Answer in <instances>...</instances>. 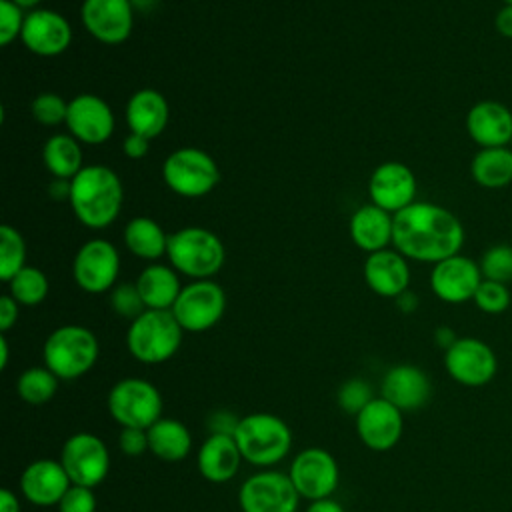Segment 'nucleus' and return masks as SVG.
I'll return each mask as SVG.
<instances>
[{
    "label": "nucleus",
    "instance_id": "nucleus-9",
    "mask_svg": "<svg viewBox=\"0 0 512 512\" xmlns=\"http://www.w3.org/2000/svg\"><path fill=\"white\" fill-rule=\"evenodd\" d=\"M226 310L224 288L206 278L182 286L172 314L186 332H204L220 322Z\"/></svg>",
    "mask_w": 512,
    "mask_h": 512
},
{
    "label": "nucleus",
    "instance_id": "nucleus-35",
    "mask_svg": "<svg viewBox=\"0 0 512 512\" xmlns=\"http://www.w3.org/2000/svg\"><path fill=\"white\" fill-rule=\"evenodd\" d=\"M26 266V242L22 234L10 226H0V280L10 282Z\"/></svg>",
    "mask_w": 512,
    "mask_h": 512
},
{
    "label": "nucleus",
    "instance_id": "nucleus-45",
    "mask_svg": "<svg viewBox=\"0 0 512 512\" xmlns=\"http://www.w3.org/2000/svg\"><path fill=\"white\" fill-rule=\"evenodd\" d=\"M18 302L10 296V294H4L0 296V332L6 334L18 320Z\"/></svg>",
    "mask_w": 512,
    "mask_h": 512
},
{
    "label": "nucleus",
    "instance_id": "nucleus-8",
    "mask_svg": "<svg viewBox=\"0 0 512 512\" xmlns=\"http://www.w3.org/2000/svg\"><path fill=\"white\" fill-rule=\"evenodd\" d=\"M162 178L166 186L186 198H200L214 190L220 170L214 158L200 148H178L164 160Z\"/></svg>",
    "mask_w": 512,
    "mask_h": 512
},
{
    "label": "nucleus",
    "instance_id": "nucleus-6",
    "mask_svg": "<svg viewBox=\"0 0 512 512\" xmlns=\"http://www.w3.org/2000/svg\"><path fill=\"white\" fill-rule=\"evenodd\" d=\"M182 326L172 310L146 308L134 318L126 332L128 352L142 364H162L170 360L182 344Z\"/></svg>",
    "mask_w": 512,
    "mask_h": 512
},
{
    "label": "nucleus",
    "instance_id": "nucleus-18",
    "mask_svg": "<svg viewBox=\"0 0 512 512\" xmlns=\"http://www.w3.org/2000/svg\"><path fill=\"white\" fill-rule=\"evenodd\" d=\"M368 194L372 204L396 214L416 202V176L402 162H384L370 174Z\"/></svg>",
    "mask_w": 512,
    "mask_h": 512
},
{
    "label": "nucleus",
    "instance_id": "nucleus-34",
    "mask_svg": "<svg viewBox=\"0 0 512 512\" xmlns=\"http://www.w3.org/2000/svg\"><path fill=\"white\" fill-rule=\"evenodd\" d=\"M10 296L22 306H38L48 296V278L36 266H24L10 282Z\"/></svg>",
    "mask_w": 512,
    "mask_h": 512
},
{
    "label": "nucleus",
    "instance_id": "nucleus-53",
    "mask_svg": "<svg viewBox=\"0 0 512 512\" xmlns=\"http://www.w3.org/2000/svg\"><path fill=\"white\" fill-rule=\"evenodd\" d=\"M12 2L18 4L22 10H24V8H34V10H36V6H38L42 0H12Z\"/></svg>",
    "mask_w": 512,
    "mask_h": 512
},
{
    "label": "nucleus",
    "instance_id": "nucleus-15",
    "mask_svg": "<svg viewBox=\"0 0 512 512\" xmlns=\"http://www.w3.org/2000/svg\"><path fill=\"white\" fill-rule=\"evenodd\" d=\"M132 0H84L80 16L92 38L116 46L130 38L134 26Z\"/></svg>",
    "mask_w": 512,
    "mask_h": 512
},
{
    "label": "nucleus",
    "instance_id": "nucleus-11",
    "mask_svg": "<svg viewBox=\"0 0 512 512\" xmlns=\"http://www.w3.org/2000/svg\"><path fill=\"white\" fill-rule=\"evenodd\" d=\"M60 464L72 484L94 488L102 484L110 472V452L104 440L96 434L76 432L64 442Z\"/></svg>",
    "mask_w": 512,
    "mask_h": 512
},
{
    "label": "nucleus",
    "instance_id": "nucleus-48",
    "mask_svg": "<svg viewBox=\"0 0 512 512\" xmlns=\"http://www.w3.org/2000/svg\"><path fill=\"white\" fill-rule=\"evenodd\" d=\"M0 512H20V500L10 488L0 490Z\"/></svg>",
    "mask_w": 512,
    "mask_h": 512
},
{
    "label": "nucleus",
    "instance_id": "nucleus-47",
    "mask_svg": "<svg viewBox=\"0 0 512 512\" xmlns=\"http://www.w3.org/2000/svg\"><path fill=\"white\" fill-rule=\"evenodd\" d=\"M494 26L500 36L512 38V4H504L494 18Z\"/></svg>",
    "mask_w": 512,
    "mask_h": 512
},
{
    "label": "nucleus",
    "instance_id": "nucleus-7",
    "mask_svg": "<svg viewBox=\"0 0 512 512\" xmlns=\"http://www.w3.org/2000/svg\"><path fill=\"white\" fill-rule=\"evenodd\" d=\"M106 406L122 428L148 430L162 418L164 402L160 390L150 380L122 378L110 388Z\"/></svg>",
    "mask_w": 512,
    "mask_h": 512
},
{
    "label": "nucleus",
    "instance_id": "nucleus-4",
    "mask_svg": "<svg viewBox=\"0 0 512 512\" xmlns=\"http://www.w3.org/2000/svg\"><path fill=\"white\" fill-rule=\"evenodd\" d=\"M166 256L176 272L194 280H206L220 272L226 260V250L212 230L188 226L168 234Z\"/></svg>",
    "mask_w": 512,
    "mask_h": 512
},
{
    "label": "nucleus",
    "instance_id": "nucleus-14",
    "mask_svg": "<svg viewBox=\"0 0 512 512\" xmlns=\"http://www.w3.org/2000/svg\"><path fill=\"white\" fill-rule=\"evenodd\" d=\"M444 366L450 378L458 384L478 388L494 378L498 360L486 342L464 336L444 352Z\"/></svg>",
    "mask_w": 512,
    "mask_h": 512
},
{
    "label": "nucleus",
    "instance_id": "nucleus-20",
    "mask_svg": "<svg viewBox=\"0 0 512 512\" xmlns=\"http://www.w3.org/2000/svg\"><path fill=\"white\" fill-rule=\"evenodd\" d=\"M68 132L84 144H102L114 132L112 108L96 94H80L68 102Z\"/></svg>",
    "mask_w": 512,
    "mask_h": 512
},
{
    "label": "nucleus",
    "instance_id": "nucleus-2",
    "mask_svg": "<svg viewBox=\"0 0 512 512\" xmlns=\"http://www.w3.org/2000/svg\"><path fill=\"white\" fill-rule=\"evenodd\" d=\"M122 198L124 190L118 174L104 164L84 166L70 180L72 212L88 228L110 226L120 214Z\"/></svg>",
    "mask_w": 512,
    "mask_h": 512
},
{
    "label": "nucleus",
    "instance_id": "nucleus-41",
    "mask_svg": "<svg viewBox=\"0 0 512 512\" xmlns=\"http://www.w3.org/2000/svg\"><path fill=\"white\" fill-rule=\"evenodd\" d=\"M24 12L12 0H0V44L8 46L22 34Z\"/></svg>",
    "mask_w": 512,
    "mask_h": 512
},
{
    "label": "nucleus",
    "instance_id": "nucleus-3",
    "mask_svg": "<svg viewBox=\"0 0 512 512\" xmlns=\"http://www.w3.org/2000/svg\"><path fill=\"white\" fill-rule=\"evenodd\" d=\"M234 440L242 460L258 468H270L288 456L292 448V430L276 414L254 412L240 418Z\"/></svg>",
    "mask_w": 512,
    "mask_h": 512
},
{
    "label": "nucleus",
    "instance_id": "nucleus-1",
    "mask_svg": "<svg viewBox=\"0 0 512 512\" xmlns=\"http://www.w3.org/2000/svg\"><path fill=\"white\" fill-rule=\"evenodd\" d=\"M392 244L404 258L436 264L460 254L464 226L448 208L416 200L394 214Z\"/></svg>",
    "mask_w": 512,
    "mask_h": 512
},
{
    "label": "nucleus",
    "instance_id": "nucleus-27",
    "mask_svg": "<svg viewBox=\"0 0 512 512\" xmlns=\"http://www.w3.org/2000/svg\"><path fill=\"white\" fill-rule=\"evenodd\" d=\"M392 232L394 214L382 210L376 204L360 206L350 218V238L360 250L368 254L384 250L388 244H392Z\"/></svg>",
    "mask_w": 512,
    "mask_h": 512
},
{
    "label": "nucleus",
    "instance_id": "nucleus-29",
    "mask_svg": "<svg viewBox=\"0 0 512 512\" xmlns=\"http://www.w3.org/2000/svg\"><path fill=\"white\" fill-rule=\"evenodd\" d=\"M146 432L148 452L164 462H180L192 450V434L180 420L160 418Z\"/></svg>",
    "mask_w": 512,
    "mask_h": 512
},
{
    "label": "nucleus",
    "instance_id": "nucleus-55",
    "mask_svg": "<svg viewBox=\"0 0 512 512\" xmlns=\"http://www.w3.org/2000/svg\"><path fill=\"white\" fill-rule=\"evenodd\" d=\"M510 148H512V142H510Z\"/></svg>",
    "mask_w": 512,
    "mask_h": 512
},
{
    "label": "nucleus",
    "instance_id": "nucleus-22",
    "mask_svg": "<svg viewBox=\"0 0 512 512\" xmlns=\"http://www.w3.org/2000/svg\"><path fill=\"white\" fill-rule=\"evenodd\" d=\"M466 132L480 148L510 146L512 110L498 100H480L466 114Z\"/></svg>",
    "mask_w": 512,
    "mask_h": 512
},
{
    "label": "nucleus",
    "instance_id": "nucleus-5",
    "mask_svg": "<svg viewBox=\"0 0 512 512\" xmlns=\"http://www.w3.org/2000/svg\"><path fill=\"white\" fill-rule=\"evenodd\" d=\"M100 344L96 334L78 324L52 330L42 346V360L60 380H76L90 372L98 360Z\"/></svg>",
    "mask_w": 512,
    "mask_h": 512
},
{
    "label": "nucleus",
    "instance_id": "nucleus-43",
    "mask_svg": "<svg viewBox=\"0 0 512 512\" xmlns=\"http://www.w3.org/2000/svg\"><path fill=\"white\" fill-rule=\"evenodd\" d=\"M118 448L126 456H142L148 450V432L142 428H122Z\"/></svg>",
    "mask_w": 512,
    "mask_h": 512
},
{
    "label": "nucleus",
    "instance_id": "nucleus-49",
    "mask_svg": "<svg viewBox=\"0 0 512 512\" xmlns=\"http://www.w3.org/2000/svg\"><path fill=\"white\" fill-rule=\"evenodd\" d=\"M306 512H344V508L340 502H336L332 498H322V500L310 502Z\"/></svg>",
    "mask_w": 512,
    "mask_h": 512
},
{
    "label": "nucleus",
    "instance_id": "nucleus-28",
    "mask_svg": "<svg viewBox=\"0 0 512 512\" xmlns=\"http://www.w3.org/2000/svg\"><path fill=\"white\" fill-rule=\"evenodd\" d=\"M134 284L144 300V306L150 310H172L182 290L176 270L166 264L146 266Z\"/></svg>",
    "mask_w": 512,
    "mask_h": 512
},
{
    "label": "nucleus",
    "instance_id": "nucleus-50",
    "mask_svg": "<svg viewBox=\"0 0 512 512\" xmlns=\"http://www.w3.org/2000/svg\"><path fill=\"white\" fill-rule=\"evenodd\" d=\"M434 338H436V344H438L440 348H444V352L458 340V338L454 336V332H452L450 328H446V326H440V328L434 332Z\"/></svg>",
    "mask_w": 512,
    "mask_h": 512
},
{
    "label": "nucleus",
    "instance_id": "nucleus-39",
    "mask_svg": "<svg viewBox=\"0 0 512 512\" xmlns=\"http://www.w3.org/2000/svg\"><path fill=\"white\" fill-rule=\"evenodd\" d=\"M472 300L486 314H502L510 306V290L502 282L482 280Z\"/></svg>",
    "mask_w": 512,
    "mask_h": 512
},
{
    "label": "nucleus",
    "instance_id": "nucleus-36",
    "mask_svg": "<svg viewBox=\"0 0 512 512\" xmlns=\"http://www.w3.org/2000/svg\"><path fill=\"white\" fill-rule=\"evenodd\" d=\"M478 264L484 280H494L502 284L512 282V246L508 244L490 246L482 254V260Z\"/></svg>",
    "mask_w": 512,
    "mask_h": 512
},
{
    "label": "nucleus",
    "instance_id": "nucleus-21",
    "mask_svg": "<svg viewBox=\"0 0 512 512\" xmlns=\"http://www.w3.org/2000/svg\"><path fill=\"white\" fill-rule=\"evenodd\" d=\"M70 486L72 482L60 460H34L20 474V492L36 506H58Z\"/></svg>",
    "mask_w": 512,
    "mask_h": 512
},
{
    "label": "nucleus",
    "instance_id": "nucleus-37",
    "mask_svg": "<svg viewBox=\"0 0 512 512\" xmlns=\"http://www.w3.org/2000/svg\"><path fill=\"white\" fill-rule=\"evenodd\" d=\"M372 400H374L372 388L362 378H348L346 382H342V386L336 392L338 406L350 416H356L358 412H362Z\"/></svg>",
    "mask_w": 512,
    "mask_h": 512
},
{
    "label": "nucleus",
    "instance_id": "nucleus-16",
    "mask_svg": "<svg viewBox=\"0 0 512 512\" xmlns=\"http://www.w3.org/2000/svg\"><path fill=\"white\" fill-rule=\"evenodd\" d=\"M482 280L480 264L462 254H454L436 262L430 272L432 292L448 304H462L472 300Z\"/></svg>",
    "mask_w": 512,
    "mask_h": 512
},
{
    "label": "nucleus",
    "instance_id": "nucleus-38",
    "mask_svg": "<svg viewBox=\"0 0 512 512\" xmlns=\"http://www.w3.org/2000/svg\"><path fill=\"white\" fill-rule=\"evenodd\" d=\"M32 116L42 124V126H58L66 122L68 114V102L54 92H42L38 94L32 104H30Z\"/></svg>",
    "mask_w": 512,
    "mask_h": 512
},
{
    "label": "nucleus",
    "instance_id": "nucleus-46",
    "mask_svg": "<svg viewBox=\"0 0 512 512\" xmlns=\"http://www.w3.org/2000/svg\"><path fill=\"white\" fill-rule=\"evenodd\" d=\"M148 138L140 136V134H134L130 132L124 140H122V152L132 158V160H138V158H144L148 154Z\"/></svg>",
    "mask_w": 512,
    "mask_h": 512
},
{
    "label": "nucleus",
    "instance_id": "nucleus-54",
    "mask_svg": "<svg viewBox=\"0 0 512 512\" xmlns=\"http://www.w3.org/2000/svg\"><path fill=\"white\" fill-rule=\"evenodd\" d=\"M502 2H504V4H512V0H502Z\"/></svg>",
    "mask_w": 512,
    "mask_h": 512
},
{
    "label": "nucleus",
    "instance_id": "nucleus-30",
    "mask_svg": "<svg viewBox=\"0 0 512 512\" xmlns=\"http://www.w3.org/2000/svg\"><path fill=\"white\" fill-rule=\"evenodd\" d=\"M470 174L474 182L488 190H500L512 184V148H480L472 162Z\"/></svg>",
    "mask_w": 512,
    "mask_h": 512
},
{
    "label": "nucleus",
    "instance_id": "nucleus-10",
    "mask_svg": "<svg viewBox=\"0 0 512 512\" xmlns=\"http://www.w3.org/2000/svg\"><path fill=\"white\" fill-rule=\"evenodd\" d=\"M300 494L288 474L272 468L248 476L238 490L242 512H296Z\"/></svg>",
    "mask_w": 512,
    "mask_h": 512
},
{
    "label": "nucleus",
    "instance_id": "nucleus-52",
    "mask_svg": "<svg viewBox=\"0 0 512 512\" xmlns=\"http://www.w3.org/2000/svg\"><path fill=\"white\" fill-rule=\"evenodd\" d=\"M8 354H10L8 340H6V334H2V336H0V368H2V370L8 366Z\"/></svg>",
    "mask_w": 512,
    "mask_h": 512
},
{
    "label": "nucleus",
    "instance_id": "nucleus-26",
    "mask_svg": "<svg viewBox=\"0 0 512 512\" xmlns=\"http://www.w3.org/2000/svg\"><path fill=\"white\" fill-rule=\"evenodd\" d=\"M170 108L166 98L154 88L136 90L126 104V124L130 132L148 140L156 138L168 124Z\"/></svg>",
    "mask_w": 512,
    "mask_h": 512
},
{
    "label": "nucleus",
    "instance_id": "nucleus-24",
    "mask_svg": "<svg viewBox=\"0 0 512 512\" xmlns=\"http://www.w3.org/2000/svg\"><path fill=\"white\" fill-rule=\"evenodd\" d=\"M364 280L368 288L384 298H398L408 290L410 268L398 250H378L364 262Z\"/></svg>",
    "mask_w": 512,
    "mask_h": 512
},
{
    "label": "nucleus",
    "instance_id": "nucleus-33",
    "mask_svg": "<svg viewBox=\"0 0 512 512\" xmlns=\"http://www.w3.org/2000/svg\"><path fill=\"white\" fill-rule=\"evenodd\" d=\"M58 376L46 366L26 368L16 382L18 396L32 406H42L50 402L58 390Z\"/></svg>",
    "mask_w": 512,
    "mask_h": 512
},
{
    "label": "nucleus",
    "instance_id": "nucleus-25",
    "mask_svg": "<svg viewBox=\"0 0 512 512\" xmlns=\"http://www.w3.org/2000/svg\"><path fill=\"white\" fill-rule=\"evenodd\" d=\"M242 454L234 436L210 434L198 448L196 464L204 480L212 484H224L232 480L240 470Z\"/></svg>",
    "mask_w": 512,
    "mask_h": 512
},
{
    "label": "nucleus",
    "instance_id": "nucleus-32",
    "mask_svg": "<svg viewBox=\"0 0 512 512\" xmlns=\"http://www.w3.org/2000/svg\"><path fill=\"white\" fill-rule=\"evenodd\" d=\"M124 244L134 256L156 260L166 254L168 236L156 220L148 216H136L124 228Z\"/></svg>",
    "mask_w": 512,
    "mask_h": 512
},
{
    "label": "nucleus",
    "instance_id": "nucleus-12",
    "mask_svg": "<svg viewBox=\"0 0 512 512\" xmlns=\"http://www.w3.org/2000/svg\"><path fill=\"white\" fill-rule=\"evenodd\" d=\"M288 476L300 498L310 502L330 498L340 482L336 458L318 446L300 450L290 462Z\"/></svg>",
    "mask_w": 512,
    "mask_h": 512
},
{
    "label": "nucleus",
    "instance_id": "nucleus-23",
    "mask_svg": "<svg viewBox=\"0 0 512 512\" xmlns=\"http://www.w3.org/2000/svg\"><path fill=\"white\" fill-rule=\"evenodd\" d=\"M382 398L404 410L422 408L432 394L428 374L414 364H396L384 376L380 384Z\"/></svg>",
    "mask_w": 512,
    "mask_h": 512
},
{
    "label": "nucleus",
    "instance_id": "nucleus-44",
    "mask_svg": "<svg viewBox=\"0 0 512 512\" xmlns=\"http://www.w3.org/2000/svg\"><path fill=\"white\" fill-rule=\"evenodd\" d=\"M238 424H240V418L230 410H216L208 416L210 434H230V436H234Z\"/></svg>",
    "mask_w": 512,
    "mask_h": 512
},
{
    "label": "nucleus",
    "instance_id": "nucleus-51",
    "mask_svg": "<svg viewBox=\"0 0 512 512\" xmlns=\"http://www.w3.org/2000/svg\"><path fill=\"white\" fill-rule=\"evenodd\" d=\"M396 300H398L400 310H404V312H412V310L416 308V304H418V300L414 298V294H410L408 290H406L404 294H400Z\"/></svg>",
    "mask_w": 512,
    "mask_h": 512
},
{
    "label": "nucleus",
    "instance_id": "nucleus-13",
    "mask_svg": "<svg viewBox=\"0 0 512 512\" xmlns=\"http://www.w3.org/2000/svg\"><path fill=\"white\" fill-rule=\"evenodd\" d=\"M120 272V254L116 246L104 238L84 242L72 262V276L78 288L88 294L108 292Z\"/></svg>",
    "mask_w": 512,
    "mask_h": 512
},
{
    "label": "nucleus",
    "instance_id": "nucleus-42",
    "mask_svg": "<svg viewBox=\"0 0 512 512\" xmlns=\"http://www.w3.org/2000/svg\"><path fill=\"white\" fill-rule=\"evenodd\" d=\"M58 512H96V496L92 488L72 484L58 502Z\"/></svg>",
    "mask_w": 512,
    "mask_h": 512
},
{
    "label": "nucleus",
    "instance_id": "nucleus-40",
    "mask_svg": "<svg viewBox=\"0 0 512 512\" xmlns=\"http://www.w3.org/2000/svg\"><path fill=\"white\" fill-rule=\"evenodd\" d=\"M110 306L118 316L128 318V320L138 318L146 310L144 300H142L136 284H118V286H114L112 292H110Z\"/></svg>",
    "mask_w": 512,
    "mask_h": 512
},
{
    "label": "nucleus",
    "instance_id": "nucleus-19",
    "mask_svg": "<svg viewBox=\"0 0 512 512\" xmlns=\"http://www.w3.org/2000/svg\"><path fill=\"white\" fill-rule=\"evenodd\" d=\"M20 40L32 54L58 56L72 42V26L60 12L36 8L26 14Z\"/></svg>",
    "mask_w": 512,
    "mask_h": 512
},
{
    "label": "nucleus",
    "instance_id": "nucleus-31",
    "mask_svg": "<svg viewBox=\"0 0 512 512\" xmlns=\"http://www.w3.org/2000/svg\"><path fill=\"white\" fill-rule=\"evenodd\" d=\"M42 160L46 170L60 180H72L84 168L80 142L72 134L50 136L44 142Z\"/></svg>",
    "mask_w": 512,
    "mask_h": 512
},
{
    "label": "nucleus",
    "instance_id": "nucleus-17",
    "mask_svg": "<svg viewBox=\"0 0 512 512\" xmlns=\"http://www.w3.org/2000/svg\"><path fill=\"white\" fill-rule=\"evenodd\" d=\"M356 432L362 444L374 452H386L394 448L404 430L402 410L390 404L388 400L374 398L362 412L356 416Z\"/></svg>",
    "mask_w": 512,
    "mask_h": 512
}]
</instances>
